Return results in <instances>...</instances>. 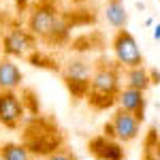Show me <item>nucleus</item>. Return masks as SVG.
<instances>
[{
	"instance_id": "obj_8",
	"label": "nucleus",
	"mask_w": 160,
	"mask_h": 160,
	"mask_svg": "<svg viewBox=\"0 0 160 160\" xmlns=\"http://www.w3.org/2000/svg\"><path fill=\"white\" fill-rule=\"evenodd\" d=\"M115 105H118V109L132 113L137 120H141V122L145 120V92L124 86L115 96Z\"/></svg>"
},
{
	"instance_id": "obj_6",
	"label": "nucleus",
	"mask_w": 160,
	"mask_h": 160,
	"mask_svg": "<svg viewBox=\"0 0 160 160\" xmlns=\"http://www.w3.org/2000/svg\"><path fill=\"white\" fill-rule=\"evenodd\" d=\"M26 118V105L17 92H0V124L2 128L17 130Z\"/></svg>"
},
{
	"instance_id": "obj_11",
	"label": "nucleus",
	"mask_w": 160,
	"mask_h": 160,
	"mask_svg": "<svg viewBox=\"0 0 160 160\" xmlns=\"http://www.w3.org/2000/svg\"><path fill=\"white\" fill-rule=\"evenodd\" d=\"M105 19L115 30H124L128 24V13L124 7V0H107L105 4Z\"/></svg>"
},
{
	"instance_id": "obj_18",
	"label": "nucleus",
	"mask_w": 160,
	"mask_h": 160,
	"mask_svg": "<svg viewBox=\"0 0 160 160\" xmlns=\"http://www.w3.org/2000/svg\"><path fill=\"white\" fill-rule=\"evenodd\" d=\"M71 2H75V4H79V2H83V0H71Z\"/></svg>"
},
{
	"instance_id": "obj_15",
	"label": "nucleus",
	"mask_w": 160,
	"mask_h": 160,
	"mask_svg": "<svg viewBox=\"0 0 160 160\" xmlns=\"http://www.w3.org/2000/svg\"><path fill=\"white\" fill-rule=\"evenodd\" d=\"M43 160H77V158H75L71 152H66V149H56V152L47 154Z\"/></svg>"
},
{
	"instance_id": "obj_13",
	"label": "nucleus",
	"mask_w": 160,
	"mask_h": 160,
	"mask_svg": "<svg viewBox=\"0 0 160 160\" xmlns=\"http://www.w3.org/2000/svg\"><path fill=\"white\" fill-rule=\"evenodd\" d=\"M0 160H32V152L26 143H4L0 145Z\"/></svg>"
},
{
	"instance_id": "obj_4",
	"label": "nucleus",
	"mask_w": 160,
	"mask_h": 160,
	"mask_svg": "<svg viewBox=\"0 0 160 160\" xmlns=\"http://www.w3.org/2000/svg\"><path fill=\"white\" fill-rule=\"evenodd\" d=\"M111 49L115 56V62L122 66V68H135V66H143V53L141 47L137 43V38L124 28L118 30L115 37L111 41Z\"/></svg>"
},
{
	"instance_id": "obj_7",
	"label": "nucleus",
	"mask_w": 160,
	"mask_h": 160,
	"mask_svg": "<svg viewBox=\"0 0 160 160\" xmlns=\"http://www.w3.org/2000/svg\"><path fill=\"white\" fill-rule=\"evenodd\" d=\"M109 126H111V137L122 145L135 141L139 137V132H141V120H137L132 113L122 111V109H118L111 115Z\"/></svg>"
},
{
	"instance_id": "obj_5",
	"label": "nucleus",
	"mask_w": 160,
	"mask_h": 160,
	"mask_svg": "<svg viewBox=\"0 0 160 160\" xmlns=\"http://www.w3.org/2000/svg\"><path fill=\"white\" fill-rule=\"evenodd\" d=\"M2 51L9 58H30L37 51V38L26 28H11L2 37Z\"/></svg>"
},
{
	"instance_id": "obj_16",
	"label": "nucleus",
	"mask_w": 160,
	"mask_h": 160,
	"mask_svg": "<svg viewBox=\"0 0 160 160\" xmlns=\"http://www.w3.org/2000/svg\"><path fill=\"white\" fill-rule=\"evenodd\" d=\"M154 38H156V41H160V24L154 26Z\"/></svg>"
},
{
	"instance_id": "obj_2",
	"label": "nucleus",
	"mask_w": 160,
	"mask_h": 160,
	"mask_svg": "<svg viewBox=\"0 0 160 160\" xmlns=\"http://www.w3.org/2000/svg\"><path fill=\"white\" fill-rule=\"evenodd\" d=\"M28 30L34 38H41L45 43H62L68 37L71 26L49 0H43L34 4L28 15Z\"/></svg>"
},
{
	"instance_id": "obj_19",
	"label": "nucleus",
	"mask_w": 160,
	"mask_h": 160,
	"mask_svg": "<svg viewBox=\"0 0 160 160\" xmlns=\"http://www.w3.org/2000/svg\"><path fill=\"white\" fill-rule=\"evenodd\" d=\"M32 160H43V158H38V156H32Z\"/></svg>"
},
{
	"instance_id": "obj_20",
	"label": "nucleus",
	"mask_w": 160,
	"mask_h": 160,
	"mask_svg": "<svg viewBox=\"0 0 160 160\" xmlns=\"http://www.w3.org/2000/svg\"><path fill=\"white\" fill-rule=\"evenodd\" d=\"M0 130H2V124H0Z\"/></svg>"
},
{
	"instance_id": "obj_9",
	"label": "nucleus",
	"mask_w": 160,
	"mask_h": 160,
	"mask_svg": "<svg viewBox=\"0 0 160 160\" xmlns=\"http://www.w3.org/2000/svg\"><path fill=\"white\" fill-rule=\"evenodd\" d=\"M90 149H92V154L98 160H122L124 158L122 143H118L115 139H109L105 135L92 139L90 141Z\"/></svg>"
},
{
	"instance_id": "obj_17",
	"label": "nucleus",
	"mask_w": 160,
	"mask_h": 160,
	"mask_svg": "<svg viewBox=\"0 0 160 160\" xmlns=\"http://www.w3.org/2000/svg\"><path fill=\"white\" fill-rule=\"evenodd\" d=\"M154 156H156V160H160V141L156 143V148H154Z\"/></svg>"
},
{
	"instance_id": "obj_14",
	"label": "nucleus",
	"mask_w": 160,
	"mask_h": 160,
	"mask_svg": "<svg viewBox=\"0 0 160 160\" xmlns=\"http://www.w3.org/2000/svg\"><path fill=\"white\" fill-rule=\"evenodd\" d=\"M156 143H158V139H156L154 130H152L149 137H148V143H145V154H143V158H141V160H156V156H154V148H156Z\"/></svg>"
},
{
	"instance_id": "obj_10",
	"label": "nucleus",
	"mask_w": 160,
	"mask_h": 160,
	"mask_svg": "<svg viewBox=\"0 0 160 160\" xmlns=\"http://www.w3.org/2000/svg\"><path fill=\"white\" fill-rule=\"evenodd\" d=\"M24 81L22 68L11 60V58H2L0 60V92H15Z\"/></svg>"
},
{
	"instance_id": "obj_1",
	"label": "nucleus",
	"mask_w": 160,
	"mask_h": 160,
	"mask_svg": "<svg viewBox=\"0 0 160 160\" xmlns=\"http://www.w3.org/2000/svg\"><path fill=\"white\" fill-rule=\"evenodd\" d=\"M122 90V66L115 60L100 58L90 77V86H88L86 98L94 109H107L111 105H115V96Z\"/></svg>"
},
{
	"instance_id": "obj_12",
	"label": "nucleus",
	"mask_w": 160,
	"mask_h": 160,
	"mask_svg": "<svg viewBox=\"0 0 160 160\" xmlns=\"http://www.w3.org/2000/svg\"><path fill=\"white\" fill-rule=\"evenodd\" d=\"M124 83L126 88H132V90H141L145 92L152 86V79H149V71L145 66H135V68H124Z\"/></svg>"
},
{
	"instance_id": "obj_3",
	"label": "nucleus",
	"mask_w": 160,
	"mask_h": 160,
	"mask_svg": "<svg viewBox=\"0 0 160 160\" xmlns=\"http://www.w3.org/2000/svg\"><path fill=\"white\" fill-rule=\"evenodd\" d=\"M92 68H94V64L83 60V58H71L62 66V79L75 98H86Z\"/></svg>"
}]
</instances>
